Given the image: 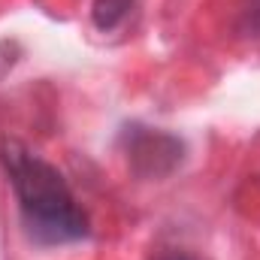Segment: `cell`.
<instances>
[{
    "instance_id": "cell-1",
    "label": "cell",
    "mask_w": 260,
    "mask_h": 260,
    "mask_svg": "<svg viewBox=\"0 0 260 260\" xmlns=\"http://www.w3.org/2000/svg\"><path fill=\"white\" fill-rule=\"evenodd\" d=\"M0 164L15 197L21 227L34 245L61 248L91 236V221L55 164L12 139L0 142Z\"/></svg>"
},
{
    "instance_id": "cell-3",
    "label": "cell",
    "mask_w": 260,
    "mask_h": 260,
    "mask_svg": "<svg viewBox=\"0 0 260 260\" xmlns=\"http://www.w3.org/2000/svg\"><path fill=\"white\" fill-rule=\"evenodd\" d=\"M136 0H91V21L100 34L118 30L130 18Z\"/></svg>"
},
{
    "instance_id": "cell-2",
    "label": "cell",
    "mask_w": 260,
    "mask_h": 260,
    "mask_svg": "<svg viewBox=\"0 0 260 260\" xmlns=\"http://www.w3.org/2000/svg\"><path fill=\"white\" fill-rule=\"evenodd\" d=\"M118 151L127 170L142 182H164L185 164V139L164 127L130 121L118 133Z\"/></svg>"
},
{
    "instance_id": "cell-4",
    "label": "cell",
    "mask_w": 260,
    "mask_h": 260,
    "mask_svg": "<svg viewBox=\"0 0 260 260\" xmlns=\"http://www.w3.org/2000/svg\"><path fill=\"white\" fill-rule=\"evenodd\" d=\"M236 24L242 37L260 40V0H236Z\"/></svg>"
},
{
    "instance_id": "cell-5",
    "label": "cell",
    "mask_w": 260,
    "mask_h": 260,
    "mask_svg": "<svg viewBox=\"0 0 260 260\" xmlns=\"http://www.w3.org/2000/svg\"><path fill=\"white\" fill-rule=\"evenodd\" d=\"M157 260H197V257L185 254V251H167V254H160Z\"/></svg>"
}]
</instances>
